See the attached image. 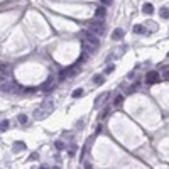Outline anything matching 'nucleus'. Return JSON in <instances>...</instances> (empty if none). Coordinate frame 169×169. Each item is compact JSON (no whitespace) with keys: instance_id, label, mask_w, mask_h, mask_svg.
Segmentation results:
<instances>
[{"instance_id":"f257e3e1","label":"nucleus","mask_w":169,"mask_h":169,"mask_svg":"<svg viewBox=\"0 0 169 169\" xmlns=\"http://www.w3.org/2000/svg\"><path fill=\"white\" fill-rule=\"evenodd\" d=\"M85 37H83V51L85 52H91V51H95V49H98V46H100V41L97 36H93L91 32H85L83 34Z\"/></svg>"},{"instance_id":"f03ea898","label":"nucleus","mask_w":169,"mask_h":169,"mask_svg":"<svg viewBox=\"0 0 169 169\" xmlns=\"http://www.w3.org/2000/svg\"><path fill=\"white\" fill-rule=\"evenodd\" d=\"M52 105H54V103H52V100H51V98L44 100V101H42V105H41L39 108L34 110V119H37V120L46 119L51 112H52V108H54Z\"/></svg>"},{"instance_id":"7ed1b4c3","label":"nucleus","mask_w":169,"mask_h":169,"mask_svg":"<svg viewBox=\"0 0 169 169\" xmlns=\"http://www.w3.org/2000/svg\"><path fill=\"white\" fill-rule=\"evenodd\" d=\"M90 32H91L93 36H97V37L103 36V34H105V24H103L101 20H91V22H90Z\"/></svg>"},{"instance_id":"20e7f679","label":"nucleus","mask_w":169,"mask_h":169,"mask_svg":"<svg viewBox=\"0 0 169 169\" xmlns=\"http://www.w3.org/2000/svg\"><path fill=\"white\" fill-rule=\"evenodd\" d=\"M19 90V86L15 83H0V91H5V93H15Z\"/></svg>"},{"instance_id":"39448f33","label":"nucleus","mask_w":169,"mask_h":169,"mask_svg":"<svg viewBox=\"0 0 169 169\" xmlns=\"http://www.w3.org/2000/svg\"><path fill=\"white\" fill-rule=\"evenodd\" d=\"M54 85H56V80H54L52 76H49V80L42 85V91H44V93H49L51 90L54 88Z\"/></svg>"},{"instance_id":"423d86ee","label":"nucleus","mask_w":169,"mask_h":169,"mask_svg":"<svg viewBox=\"0 0 169 169\" xmlns=\"http://www.w3.org/2000/svg\"><path fill=\"white\" fill-rule=\"evenodd\" d=\"M107 98H108V93H101V95H98V97L95 98V103H93V105H95V108H100V107H101V103H103Z\"/></svg>"},{"instance_id":"0eeeda50","label":"nucleus","mask_w":169,"mask_h":169,"mask_svg":"<svg viewBox=\"0 0 169 169\" xmlns=\"http://www.w3.org/2000/svg\"><path fill=\"white\" fill-rule=\"evenodd\" d=\"M159 73H157V71H150V73H147V81H149V83H157V81H159Z\"/></svg>"},{"instance_id":"6e6552de","label":"nucleus","mask_w":169,"mask_h":169,"mask_svg":"<svg viewBox=\"0 0 169 169\" xmlns=\"http://www.w3.org/2000/svg\"><path fill=\"white\" fill-rule=\"evenodd\" d=\"M14 152H20V150L26 149V142H22V140H17V142H14Z\"/></svg>"},{"instance_id":"1a4fd4ad","label":"nucleus","mask_w":169,"mask_h":169,"mask_svg":"<svg viewBox=\"0 0 169 169\" xmlns=\"http://www.w3.org/2000/svg\"><path fill=\"white\" fill-rule=\"evenodd\" d=\"M122 37H123V30L122 29H115L112 32V39L113 41H119V39H122Z\"/></svg>"},{"instance_id":"9d476101","label":"nucleus","mask_w":169,"mask_h":169,"mask_svg":"<svg viewBox=\"0 0 169 169\" xmlns=\"http://www.w3.org/2000/svg\"><path fill=\"white\" fill-rule=\"evenodd\" d=\"M105 14H107L105 7H98V9L95 10V15H97V19H103V17H105Z\"/></svg>"},{"instance_id":"9b49d317","label":"nucleus","mask_w":169,"mask_h":169,"mask_svg":"<svg viewBox=\"0 0 169 169\" xmlns=\"http://www.w3.org/2000/svg\"><path fill=\"white\" fill-rule=\"evenodd\" d=\"M17 119H19V123H20V125H27V123H29V119H27V115H24V113H20Z\"/></svg>"},{"instance_id":"f8f14e48","label":"nucleus","mask_w":169,"mask_h":169,"mask_svg":"<svg viewBox=\"0 0 169 169\" xmlns=\"http://www.w3.org/2000/svg\"><path fill=\"white\" fill-rule=\"evenodd\" d=\"M142 10H144V12H146V14H152V12H154V7H152V3H144V7H142Z\"/></svg>"},{"instance_id":"ddd939ff","label":"nucleus","mask_w":169,"mask_h":169,"mask_svg":"<svg viewBox=\"0 0 169 169\" xmlns=\"http://www.w3.org/2000/svg\"><path fill=\"white\" fill-rule=\"evenodd\" d=\"M159 14H161L162 19H169V9H166V7H162V9L159 10Z\"/></svg>"},{"instance_id":"4468645a","label":"nucleus","mask_w":169,"mask_h":169,"mask_svg":"<svg viewBox=\"0 0 169 169\" xmlns=\"http://www.w3.org/2000/svg\"><path fill=\"white\" fill-rule=\"evenodd\" d=\"M9 129V120H2L0 122V132H5Z\"/></svg>"},{"instance_id":"2eb2a0df","label":"nucleus","mask_w":169,"mask_h":169,"mask_svg":"<svg viewBox=\"0 0 169 169\" xmlns=\"http://www.w3.org/2000/svg\"><path fill=\"white\" fill-rule=\"evenodd\" d=\"M134 32H135V34H146V27H144V26H135V27H134Z\"/></svg>"},{"instance_id":"dca6fc26","label":"nucleus","mask_w":169,"mask_h":169,"mask_svg":"<svg viewBox=\"0 0 169 169\" xmlns=\"http://www.w3.org/2000/svg\"><path fill=\"white\" fill-rule=\"evenodd\" d=\"M122 101H123V97H122V95H117L115 100H113V105H115V107H120V105H122Z\"/></svg>"},{"instance_id":"f3484780","label":"nucleus","mask_w":169,"mask_h":169,"mask_svg":"<svg viewBox=\"0 0 169 169\" xmlns=\"http://www.w3.org/2000/svg\"><path fill=\"white\" fill-rule=\"evenodd\" d=\"M93 81H95V85H101V83H103V81H105V78H103V76H101V74H97V76H95V78H93Z\"/></svg>"},{"instance_id":"a211bd4d","label":"nucleus","mask_w":169,"mask_h":169,"mask_svg":"<svg viewBox=\"0 0 169 169\" xmlns=\"http://www.w3.org/2000/svg\"><path fill=\"white\" fill-rule=\"evenodd\" d=\"M80 97H83V90L81 88L74 90V91H73V98H80Z\"/></svg>"},{"instance_id":"6ab92c4d","label":"nucleus","mask_w":169,"mask_h":169,"mask_svg":"<svg viewBox=\"0 0 169 169\" xmlns=\"http://www.w3.org/2000/svg\"><path fill=\"white\" fill-rule=\"evenodd\" d=\"M54 146H56V149H58V150H63V149H64V144H63L61 140H56V144H54Z\"/></svg>"},{"instance_id":"aec40b11","label":"nucleus","mask_w":169,"mask_h":169,"mask_svg":"<svg viewBox=\"0 0 169 169\" xmlns=\"http://www.w3.org/2000/svg\"><path fill=\"white\" fill-rule=\"evenodd\" d=\"M0 71H2L3 74H5V73L9 71V66H7V64H0Z\"/></svg>"},{"instance_id":"412c9836","label":"nucleus","mask_w":169,"mask_h":169,"mask_svg":"<svg viewBox=\"0 0 169 169\" xmlns=\"http://www.w3.org/2000/svg\"><path fill=\"white\" fill-rule=\"evenodd\" d=\"M112 71H113V64H110L108 68H107V70H105V73H112Z\"/></svg>"},{"instance_id":"4be33fe9","label":"nucleus","mask_w":169,"mask_h":169,"mask_svg":"<svg viewBox=\"0 0 169 169\" xmlns=\"http://www.w3.org/2000/svg\"><path fill=\"white\" fill-rule=\"evenodd\" d=\"M29 159H30V161H36V159H37V154H36V152H34V154H30Z\"/></svg>"},{"instance_id":"5701e85b","label":"nucleus","mask_w":169,"mask_h":169,"mask_svg":"<svg viewBox=\"0 0 169 169\" xmlns=\"http://www.w3.org/2000/svg\"><path fill=\"white\" fill-rule=\"evenodd\" d=\"M5 80V74H3V73H2V71H0V83H2V81Z\"/></svg>"},{"instance_id":"b1692460","label":"nucleus","mask_w":169,"mask_h":169,"mask_svg":"<svg viewBox=\"0 0 169 169\" xmlns=\"http://www.w3.org/2000/svg\"><path fill=\"white\" fill-rule=\"evenodd\" d=\"M101 2H103L105 5H110V3H112V0H101Z\"/></svg>"},{"instance_id":"393cba45","label":"nucleus","mask_w":169,"mask_h":169,"mask_svg":"<svg viewBox=\"0 0 169 169\" xmlns=\"http://www.w3.org/2000/svg\"><path fill=\"white\" fill-rule=\"evenodd\" d=\"M164 78H166V80H169V71H166V74H164Z\"/></svg>"},{"instance_id":"a878e982","label":"nucleus","mask_w":169,"mask_h":169,"mask_svg":"<svg viewBox=\"0 0 169 169\" xmlns=\"http://www.w3.org/2000/svg\"><path fill=\"white\" fill-rule=\"evenodd\" d=\"M85 168H86V169H93V168H91V166H90V164H86V166H85Z\"/></svg>"},{"instance_id":"bb28decb","label":"nucleus","mask_w":169,"mask_h":169,"mask_svg":"<svg viewBox=\"0 0 169 169\" xmlns=\"http://www.w3.org/2000/svg\"><path fill=\"white\" fill-rule=\"evenodd\" d=\"M41 169H48V168H46V166H42V168H41Z\"/></svg>"},{"instance_id":"cd10ccee","label":"nucleus","mask_w":169,"mask_h":169,"mask_svg":"<svg viewBox=\"0 0 169 169\" xmlns=\"http://www.w3.org/2000/svg\"><path fill=\"white\" fill-rule=\"evenodd\" d=\"M52 169H59V168H58V166H54V168H52Z\"/></svg>"},{"instance_id":"c85d7f7f","label":"nucleus","mask_w":169,"mask_h":169,"mask_svg":"<svg viewBox=\"0 0 169 169\" xmlns=\"http://www.w3.org/2000/svg\"><path fill=\"white\" fill-rule=\"evenodd\" d=\"M168 56H169V52H168Z\"/></svg>"}]
</instances>
